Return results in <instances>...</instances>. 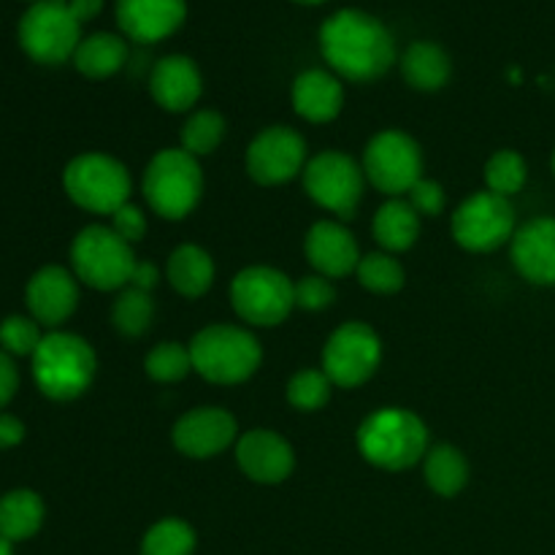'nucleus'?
I'll return each mask as SVG.
<instances>
[{
    "mask_svg": "<svg viewBox=\"0 0 555 555\" xmlns=\"http://www.w3.org/2000/svg\"><path fill=\"white\" fill-rule=\"evenodd\" d=\"M320 49L331 68L350 81H374L396 63V41L377 16L336 11L320 27Z\"/></svg>",
    "mask_w": 555,
    "mask_h": 555,
    "instance_id": "obj_1",
    "label": "nucleus"
},
{
    "mask_svg": "<svg viewBox=\"0 0 555 555\" xmlns=\"http://www.w3.org/2000/svg\"><path fill=\"white\" fill-rule=\"evenodd\" d=\"M358 448L369 464L388 472H401L426 459L428 431L415 412L388 406L361 423Z\"/></svg>",
    "mask_w": 555,
    "mask_h": 555,
    "instance_id": "obj_2",
    "label": "nucleus"
},
{
    "mask_svg": "<svg viewBox=\"0 0 555 555\" xmlns=\"http://www.w3.org/2000/svg\"><path fill=\"white\" fill-rule=\"evenodd\" d=\"M33 377L43 396L70 401L85 393L95 377V352L81 336L54 331L33 352Z\"/></svg>",
    "mask_w": 555,
    "mask_h": 555,
    "instance_id": "obj_3",
    "label": "nucleus"
},
{
    "mask_svg": "<svg viewBox=\"0 0 555 555\" xmlns=\"http://www.w3.org/2000/svg\"><path fill=\"white\" fill-rule=\"evenodd\" d=\"M193 369L215 385H238L260 366L258 339L236 325H209L190 345Z\"/></svg>",
    "mask_w": 555,
    "mask_h": 555,
    "instance_id": "obj_4",
    "label": "nucleus"
},
{
    "mask_svg": "<svg viewBox=\"0 0 555 555\" xmlns=\"http://www.w3.org/2000/svg\"><path fill=\"white\" fill-rule=\"evenodd\" d=\"M204 193L198 157L184 150H163L152 157L144 173V198L152 211L166 220H182Z\"/></svg>",
    "mask_w": 555,
    "mask_h": 555,
    "instance_id": "obj_5",
    "label": "nucleus"
},
{
    "mask_svg": "<svg viewBox=\"0 0 555 555\" xmlns=\"http://www.w3.org/2000/svg\"><path fill=\"white\" fill-rule=\"evenodd\" d=\"M20 43L36 63L60 65L79 49L81 22L70 14L68 0H38L22 14Z\"/></svg>",
    "mask_w": 555,
    "mask_h": 555,
    "instance_id": "obj_6",
    "label": "nucleus"
},
{
    "mask_svg": "<svg viewBox=\"0 0 555 555\" xmlns=\"http://www.w3.org/2000/svg\"><path fill=\"white\" fill-rule=\"evenodd\" d=\"M70 263L76 276L95 291H119L130 285V274L135 269V255L125 238H119L112 228L90 225L74 238Z\"/></svg>",
    "mask_w": 555,
    "mask_h": 555,
    "instance_id": "obj_7",
    "label": "nucleus"
},
{
    "mask_svg": "<svg viewBox=\"0 0 555 555\" xmlns=\"http://www.w3.org/2000/svg\"><path fill=\"white\" fill-rule=\"evenodd\" d=\"M63 184L68 198L92 215H114L119 206L128 204L130 195V177L122 163L101 152L70 160Z\"/></svg>",
    "mask_w": 555,
    "mask_h": 555,
    "instance_id": "obj_8",
    "label": "nucleus"
},
{
    "mask_svg": "<svg viewBox=\"0 0 555 555\" xmlns=\"http://www.w3.org/2000/svg\"><path fill=\"white\" fill-rule=\"evenodd\" d=\"M231 304L244 323L271 328L280 325L296 307V285L282 271L253 266L233 280Z\"/></svg>",
    "mask_w": 555,
    "mask_h": 555,
    "instance_id": "obj_9",
    "label": "nucleus"
},
{
    "mask_svg": "<svg viewBox=\"0 0 555 555\" xmlns=\"http://www.w3.org/2000/svg\"><path fill=\"white\" fill-rule=\"evenodd\" d=\"M363 171L379 193H410L423 179L421 146L401 130H383L369 141L366 155H363Z\"/></svg>",
    "mask_w": 555,
    "mask_h": 555,
    "instance_id": "obj_10",
    "label": "nucleus"
},
{
    "mask_svg": "<svg viewBox=\"0 0 555 555\" xmlns=\"http://www.w3.org/2000/svg\"><path fill=\"white\" fill-rule=\"evenodd\" d=\"M453 236L469 253H491L515 236V209L496 193H475L453 215Z\"/></svg>",
    "mask_w": 555,
    "mask_h": 555,
    "instance_id": "obj_11",
    "label": "nucleus"
},
{
    "mask_svg": "<svg viewBox=\"0 0 555 555\" xmlns=\"http://www.w3.org/2000/svg\"><path fill=\"white\" fill-rule=\"evenodd\" d=\"M379 358V336L366 323H347L325 345L323 372L339 388H358L377 372Z\"/></svg>",
    "mask_w": 555,
    "mask_h": 555,
    "instance_id": "obj_12",
    "label": "nucleus"
},
{
    "mask_svg": "<svg viewBox=\"0 0 555 555\" xmlns=\"http://www.w3.org/2000/svg\"><path fill=\"white\" fill-rule=\"evenodd\" d=\"M304 184L314 204L339 217H352L363 195V171L341 152H323L307 166Z\"/></svg>",
    "mask_w": 555,
    "mask_h": 555,
    "instance_id": "obj_13",
    "label": "nucleus"
},
{
    "mask_svg": "<svg viewBox=\"0 0 555 555\" xmlns=\"http://www.w3.org/2000/svg\"><path fill=\"white\" fill-rule=\"evenodd\" d=\"M307 144L287 125L266 128L247 150V171L258 184H285L301 171Z\"/></svg>",
    "mask_w": 555,
    "mask_h": 555,
    "instance_id": "obj_14",
    "label": "nucleus"
},
{
    "mask_svg": "<svg viewBox=\"0 0 555 555\" xmlns=\"http://www.w3.org/2000/svg\"><path fill=\"white\" fill-rule=\"evenodd\" d=\"M236 439V421L220 406H198L188 412L173 428V444L188 459H211L228 450Z\"/></svg>",
    "mask_w": 555,
    "mask_h": 555,
    "instance_id": "obj_15",
    "label": "nucleus"
},
{
    "mask_svg": "<svg viewBox=\"0 0 555 555\" xmlns=\"http://www.w3.org/2000/svg\"><path fill=\"white\" fill-rule=\"evenodd\" d=\"M236 459L244 475L263 486H276V482L287 480L296 466L291 444L269 428H255V431L244 434L236 444Z\"/></svg>",
    "mask_w": 555,
    "mask_h": 555,
    "instance_id": "obj_16",
    "label": "nucleus"
},
{
    "mask_svg": "<svg viewBox=\"0 0 555 555\" xmlns=\"http://www.w3.org/2000/svg\"><path fill=\"white\" fill-rule=\"evenodd\" d=\"M184 0H117V25L139 43H155L182 27Z\"/></svg>",
    "mask_w": 555,
    "mask_h": 555,
    "instance_id": "obj_17",
    "label": "nucleus"
},
{
    "mask_svg": "<svg viewBox=\"0 0 555 555\" xmlns=\"http://www.w3.org/2000/svg\"><path fill=\"white\" fill-rule=\"evenodd\" d=\"M25 298L33 320L38 325L54 328L74 314L76 304H79V287H76L74 274L65 271L63 266H47L27 282Z\"/></svg>",
    "mask_w": 555,
    "mask_h": 555,
    "instance_id": "obj_18",
    "label": "nucleus"
},
{
    "mask_svg": "<svg viewBox=\"0 0 555 555\" xmlns=\"http://www.w3.org/2000/svg\"><path fill=\"white\" fill-rule=\"evenodd\" d=\"M204 81L198 65L184 54H168L152 68L150 92L166 112H188L198 103Z\"/></svg>",
    "mask_w": 555,
    "mask_h": 555,
    "instance_id": "obj_19",
    "label": "nucleus"
},
{
    "mask_svg": "<svg viewBox=\"0 0 555 555\" xmlns=\"http://www.w3.org/2000/svg\"><path fill=\"white\" fill-rule=\"evenodd\" d=\"M513 263L534 285H555V220L540 217L515 233Z\"/></svg>",
    "mask_w": 555,
    "mask_h": 555,
    "instance_id": "obj_20",
    "label": "nucleus"
},
{
    "mask_svg": "<svg viewBox=\"0 0 555 555\" xmlns=\"http://www.w3.org/2000/svg\"><path fill=\"white\" fill-rule=\"evenodd\" d=\"M307 258L323 276H345L358 269V242L339 222H318L307 236Z\"/></svg>",
    "mask_w": 555,
    "mask_h": 555,
    "instance_id": "obj_21",
    "label": "nucleus"
},
{
    "mask_svg": "<svg viewBox=\"0 0 555 555\" xmlns=\"http://www.w3.org/2000/svg\"><path fill=\"white\" fill-rule=\"evenodd\" d=\"M345 106V90L334 74L307 70L293 85V108L309 122H331Z\"/></svg>",
    "mask_w": 555,
    "mask_h": 555,
    "instance_id": "obj_22",
    "label": "nucleus"
},
{
    "mask_svg": "<svg viewBox=\"0 0 555 555\" xmlns=\"http://www.w3.org/2000/svg\"><path fill=\"white\" fill-rule=\"evenodd\" d=\"M43 502L36 491L16 488L0 496V540L25 542L41 529Z\"/></svg>",
    "mask_w": 555,
    "mask_h": 555,
    "instance_id": "obj_23",
    "label": "nucleus"
},
{
    "mask_svg": "<svg viewBox=\"0 0 555 555\" xmlns=\"http://www.w3.org/2000/svg\"><path fill=\"white\" fill-rule=\"evenodd\" d=\"M168 280H171L173 291L179 296H204L211 287V280H215V260H211L206 249L195 247V244H182L168 258Z\"/></svg>",
    "mask_w": 555,
    "mask_h": 555,
    "instance_id": "obj_24",
    "label": "nucleus"
},
{
    "mask_svg": "<svg viewBox=\"0 0 555 555\" xmlns=\"http://www.w3.org/2000/svg\"><path fill=\"white\" fill-rule=\"evenodd\" d=\"M128 60V43L114 33H95L81 38L74 54V65L87 79H108L117 74Z\"/></svg>",
    "mask_w": 555,
    "mask_h": 555,
    "instance_id": "obj_25",
    "label": "nucleus"
},
{
    "mask_svg": "<svg viewBox=\"0 0 555 555\" xmlns=\"http://www.w3.org/2000/svg\"><path fill=\"white\" fill-rule=\"evenodd\" d=\"M450 70H453V65H450L448 52L431 41L412 43L401 57V74L415 90H439V87L448 85Z\"/></svg>",
    "mask_w": 555,
    "mask_h": 555,
    "instance_id": "obj_26",
    "label": "nucleus"
},
{
    "mask_svg": "<svg viewBox=\"0 0 555 555\" xmlns=\"http://www.w3.org/2000/svg\"><path fill=\"white\" fill-rule=\"evenodd\" d=\"M374 236L388 253H404L421 236V215L410 206V201H388L374 215Z\"/></svg>",
    "mask_w": 555,
    "mask_h": 555,
    "instance_id": "obj_27",
    "label": "nucleus"
},
{
    "mask_svg": "<svg viewBox=\"0 0 555 555\" xmlns=\"http://www.w3.org/2000/svg\"><path fill=\"white\" fill-rule=\"evenodd\" d=\"M469 480V464L453 444H439L426 453V482L439 496H459Z\"/></svg>",
    "mask_w": 555,
    "mask_h": 555,
    "instance_id": "obj_28",
    "label": "nucleus"
},
{
    "mask_svg": "<svg viewBox=\"0 0 555 555\" xmlns=\"http://www.w3.org/2000/svg\"><path fill=\"white\" fill-rule=\"evenodd\" d=\"M152 318H155V301H152L150 293L128 287V291L119 293V298L114 301L112 320L114 328L122 336H130V339L141 336L152 325Z\"/></svg>",
    "mask_w": 555,
    "mask_h": 555,
    "instance_id": "obj_29",
    "label": "nucleus"
},
{
    "mask_svg": "<svg viewBox=\"0 0 555 555\" xmlns=\"http://www.w3.org/2000/svg\"><path fill=\"white\" fill-rule=\"evenodd\" d=\"M195 531L184 520L166 518L152 526L141 542V555H193Z\"/></svg>",
    "mask_w": 555,
    "mask_h": 555,
    "instance_id": "obj_30",
    "label": "nucleus"
},
{
    "mask_svg": "<svg viewBox=\"0 0 555 555\" xmlns=\"http://www.w3.org/2000/svg\"><path fill=\"white\" fill-rule=\"evenodd\" d=\"M222 135H225V119H222V114L204 108V112H195L184 122L182 150L190 152L193 157L209 155V152H215L220 146Z\"/></svg>",
    "mask_w": 555,
    "mask_h": 555,
    "instance_id": "obj_31",
    "label": "nucleus"
},
{
    "mask_svg": "<svg viewBox=\"0 0 555 555\" xmlns=\"http://www.w3.org/2000/svg\"><path fill=\"white\" fill-rule=\"evenodd\" d=\"M144 366L146 374L152 379H157V383H179L193 369V356H190V347L179 345V341H160L146 356Z\"/></svg>",
    "mask_w": 555,
    "mask_h": 555,
    "instance_id": "obj_32",
    "label": "nucleus"
},
{
    "mask_svg": "<svg viewBox=\"0 0 555 555\" xmlns=\"http://www.w3.org/2000/svg\"><path fill=\"white\" fill-rule=\"evenodd\" d=\"M356 274L358 282L372 293H396L404 287V269L399 260L385 253H372L361 258Z\"/></svg>",
    "mask_w": 555,
    "mask_h": 555,
    "instance_id": "obj_33",
    "label": "nucleus"
},
{
    "mask_svg": "<svg viewBox=\"0 0 555 555\" xmlns=\"http://www.w3.org/2000/svg\"><path fill=\"white\" fill-rule=\"evenodd\" d=\"M486 182H488V190L502 195V198L515 195L526 184L524 157L513 150L496 152L486 166Z\"/></svg>",
    "mask_w": 555,
    "mask_h": 555,
    "instance_id": "obj_34",
    "label": "nucleus"
},
{
    "mask_svg": "<svg viewBox=\"0 0 555 555\" xmlns=\"http://www.w3.org/2000/svg\"><path fill=\"white\" fill-rule=\"evenodd\" d=\"M331 379L325 372L318 369H307V372H298L296 377L287 385V401H291L296 410L301 412H314L320 406L328 404L331 399Z\"/></svg>",
    "mask_w": 555,
    "mask_h": 555,
    "instance_id": "obj_35",
    "label": "nucleus"
},
{
    "mask_svg": "<svg viewBox=\"0 0 555 555\" xmlns=\"http://www.w3.org/2000/svg\"><path fill=\"white\" fill-rule=\"evenodd\" d=\"M41 328L33 318H22V314H11L0 323V345L9 356H30L41 345Z\"/></svg>",
    "mask_w": 555,
    "mask_h": 555,
    "instance_id": "obj_36",
    "label": "nucleus"
},
{
    "mask_svg": "<svg viewBox=\"0 0 555 555\" xmlns=\"http://www.w3.org/2000/svg\"><path fill=\"white\" fill-rule=\"evenodd\" d=\"M336 291L331 285L328 276L312 274L304 276L296 285V307L307 309V312H320V309H328L334 304Z\"/></svg>",
    "mask_w": 555,
    "mask_h": 555,
    "instance_id": "obj_37",
    "label": "nucleus"
},
{
    "mask_svg": "<svg viewBox=\"0 0 555 555\" xmlns=\"http://www.w3.org/2000/svg\"><path fill=\"white\" fill-rule=\"evenodd\" d=\"M406 195H410V206L417 211V215L437 217L439 211L444 209L442 184L431 182V179H421V182H417Z\"/></svg>",
    "mask_w": 555,
    "mask_h": 555,
    "instance_id": "obj_38",
    "label": "nucleus"
},
{
    "mask_svg": "<svg viewBox=\"0 0 555 555\" xmlns=\"http://www.w3.org/2000/svg\"><path fill=\"white\" fill-rule=\"evenodd\" d=\"M112 231L117 233L119 238H125L128 244L141 242V236H144V231H146L144 211L133 204L119 206V209L112 215Z\"/></svg>",
    "mask_w": 555,
    "mask_h": 555,
    "instance_id": "obj_39",
    "label": "nucleus"
},
{
    "mask_svg": "<svg viewBox=\"0 0 555 555\" xmlns=\"http://www.w3.org/2000/svg\"><path fill=\"white\" fill-rule=\"evenodd\" d=\"M16 388H20V372H16L9 352L0 350V410L14 399Z\"/></svg>",
    "mask_w": 555,
    "mask_h": 555,
    "instance_id": "obj_40",
    "label": "nucleus"
},
{
    "mask_svg": "<svg viewBox=\"0 0 555 555\" xmlns=\"http://www.w3.org/2000/svg\"><path fill=\"white\" fill-rule=\"evenodd\" d=\"M25 439V426L20 417L0 412V448H16Z\"/></svg>",
    "mask_w": 555,
    "mask_h": 555,
    "instance_id": "obj_41",
    "label": "nucleus"
},
{
    "mask_svg": "<svg viewBox=\"0 0 555 555\" xmlns=\"http://www.w3.org/2000/svg\"><path fill=\"white\" fill-rule=\"evenodd\" d=\"M157 280H160V276H157L155 266H152V263H139V260H135V269H133V274H130V287H135V291L150 293L152 287L157 285Z\"/></svg>",
    "mask_w": 555,
    "mask_h": 555,
    "instance_id": "obj_42",
    "label": "nucleus"
},
{
    "mask_svg": "<svg viewBox=\"0 0 555 555\" xmlns=\"http://www.w3.org/2000/svg\"><path fill=\"white\" fill-rule=\"evenodd\" d=\"M68 5H70V14L85 25V22L95 20V16L101 14L103 0H68Z\"/></svg>",
    "mask_w": 555,
    "mask_h": 555,
    "instance_id": "obj_43",
    "label": "nucleus"
},
{
    "mask_svg": "<svg viewBox=\"0 0 555 555\" xmlns=\"http://www.w3.org/2000/svg\"><path fill=\"white\" fill-rule=\"evenodd\" d=\"M0 555H14V553H11V542L0 540Z\"/></svg>",
    "mask_w": 555,
    "mask_h": 555,
    "instance_id": "obj_44",
    "label": "nucleus"
},
{
    "mask_svg": "<svg viewBox=\"0 0 555 555\" xmlns=\"http://www.w3.org/2000/svg\"><path fill=\"white\" fill-rule=\"evenodd\" d=\"M296 3H304V5H320V3H325V0H296Z\"/></svg>",
    "mask_w": 555,
    "mask_h": 555,
    "instance_id": "obj_45",
    "label": "nucleus"
},
{
    "mask_svg": "<svg viewBox=\"0 0 555 555\" xmlns=\"http://www.w3.org/2000/svg\"><path fill=\"white\" fill-rule=\"evenodd\" d=\"M553 171H555V155H553Z\"/></svg>",
    "mask_w": 555,
    "mask_h": 555,
    "instance_id": "obj_46",
    "label": "nucleus"
},
{
    "mask_svg": "<svg viewBox=\"0 0 555 555\" xmlns=\"http://www.w3.org/2000/svg\"><path fill=\"white\" fill-rule=\"evenodd\" d=\"M33 3H38V0H33Z\"/></svg>",
    "mask_w": 555,
    "mask_h": 555,
    "instance_id": "obj_47",
    "label": "nucleus"
}]
</instances>
